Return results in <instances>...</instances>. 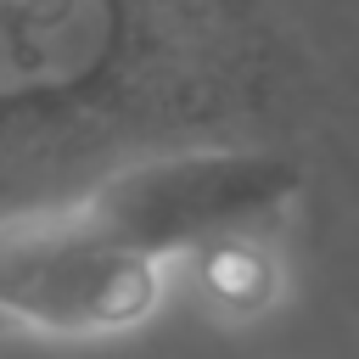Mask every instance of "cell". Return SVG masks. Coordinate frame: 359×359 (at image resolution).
<instances>
[{"mask_svg": "<svg viewBox=\"0 0 359 359\" xmlns=\"http://www.w3.org/2000/svg\"><path fill=\"white\" fill-rule=\"evenodd\" d=\"M174 275L157 252L118 236L84 196L0 219V325L62 342L140 331Z\"/></svg>", "mask_w": 359, "mask_h": 359, "instance_id": "obj_1", "label": "cell"}, {"mask_svg": "<svg viewBox=\"0 0 359 359\" xmlns=\"http://www.w3.org/2000/svg\"><path fill=\"white\" fill-rule=\"evenodd\" d=\"M303 191V168L286 151L258 146H208V151H168L140 157L107 174L84 202L135 247L174 264L208 236L275 224L292 196Z\"/></svg>", "mask_w": 359, "mask_h": 359, "instance_id": "obj_2", "label": "cell"}, {"mask_svg": "<svg viewBox=\"0 0 359 359\" xmlns=\"http://www.w3.org/2000/svg\"><path fill=\"white\" fill-rule=\"evenodd\" d=\"M168 275L185 280L196 309L219 325H252L286 297V258L275 252L269 224L208 236L191 252H180L168 264Z\"/></svg>", "mask_w": 359, "mask_h": 359, "instance_id": "obj_3", "label": "cell"}, {"mask_svg": "<svg viewBox=\"0 0 359 359\" xmlns=\"http://www.w3.org/2000/svg\"><path fill=\"white\" fill-rule=\"evenodd\" d=\"M0 331H6V325H0Z\"/></svg>", "mask_w": 359, "mask_h": 359, "instance_id": "obj_4", "label": "cell"}]
</instances>
